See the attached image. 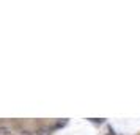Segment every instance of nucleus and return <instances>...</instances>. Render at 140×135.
<instances>
[{
    "instance_id": "nucleus-1",
    "label": "nucleus",
    "mask_w": 140,
    "mask_h": 135,
    "mask_svg": "<svg viewBox=\"0 0 140 135\" xmlns=\"http://www.w3.org/2000/svg\"><path fill=\"white\" fill-rule=\"evenodd\" d=\"M36 135H50V129L47 127H41L36 130Z\"/></svg>"
},
{
    "instance_id": "nucleus-2",
    "label": "nucleus",
    "mask_w": 140,
    "mask_h": 135,
    "mask_svg": "<svg viewBox=\"0 0 140 135\" xmlns=\"http://www.w3.org/2000/svg\"><path fill=\"white\" fill-rule=\"evenodd\" d=\"M10 132H11V129L6 127V126H2V127H0V135H8Z\"/></svg>"
},
{
    "instance_id": "nucleus-3",
    "label": "nucleus",
    "mask_w": 140,
    "mask_h": 135,
    "mask_svg": "<svg viewBox=\"0 0 140 135\" xmlns=\"http://www.w3.org/2000/svg\"><path fill=\"white\" fill-rule=\"evenodd\" d=\"M11 135H32V132H28V130H19V132H14Z\"/></svg>"
}]
</instances>
